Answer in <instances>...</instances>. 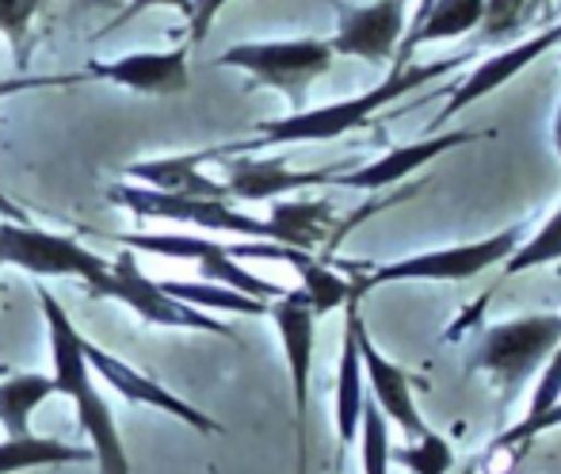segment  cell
Listing matches in <instances>:
<instances>
[{"mask_svg":"<svg viewBox=\"0 0 561 474\" xmlns=\"http://www.w3.org/2000/svg\"><path fill=\"white\" fill-rule=\"evenodd\" d=\"M462 61H470V54H458V58L444 61H428V66H405V69H390L382 84L359 92L352 100H336L325 108H302V112H290L283 119H267L256 126V142H241V146H226L229 154H241V149H260V146H295V142H336L344 134H352L355 126H363L370 115L386 112L390 104H398L401 97L416 92L421 84L447 77L450 69H458Z\"/></svg>","mask_w":561,"mask_h":474,"instance_id":"obj_1","label":"cell"},{"mask_svg":"<svg viewBox=\"0 0 561 474\" xmlns=\"http://www.w3.org/2000/svg\"><path fill=\"white\" fill-rule=\"evenodd\" d=\"M524 241V226H508V230L485 234L478 241H458L444 245V249H424V252H409L401 260H333L340 272L352 280L355 298H363L367 291L386 287V283H462L481 275L485 268L504 264L508 252Z\"/></svg>","mask_w":561,"mask_h":474,"instance_id":"obj_2","label":"cell"},{"mask_svg":"<svg viewBox=\"0 0 561 474\" xmlns=\"http://www.w3.org/2000/svg\"><path fill=\"white\" fill-rule=\"evenodd\" d=\"M561 345V311L524 314V318L496 321L481 329L473 341L470 368L485 371L501 391V402H512L527 386V379L550 360Z\"/></svg>","mask_w":561,"mask_h":474,"instance_id":"obj_3","label":"cell"},{"mask_svg":"<svg viewBox=\"0 0 561 474\" xmlns=\"http://www.w3.org/2000/svg\"><path fill=\"white\" fill-rule=\"evenodd\" d=\"M333 46L325 38H279V43H237L218 54V66L241 69L256 84L283 92L290 112H302L310 84L333 66Z\"/></svg>","mask_w":561,"mask_h":474,"instance_id":"obj_4","label":"cell"},{"mask_svg":"<svg viewBox=\"0 0 561 474\" xmlns=\"http://www.w3.org/2000/svg\"><path fill=\"white\" fill-rule=\"evenodd\" d=\"M107 200L134 211L138 218H164V223L199 226L210 234H241L249 241H275V230L267 218H252L237 211L229 200H207V195H169L141 184H115L107 188Z\"/></svg>","mask_w":561,"mask_h":474,"instance_id":"obj_5","label":"cell"},{"mask_svg":"<svg viewBox=\"0 0 561 474\" xmlns=\"http://www.w3.org/2000/svg\"><path fill=\"white\" fill-rule=\"evenodd\" d=\"M0 264L23 268L31 275H58V280H81L89 295L107 280L112 260L96 257L81 241L66 234L38 230V226L0 223Z\"/></svg>","mask_w":561,"mask_h":474,"instance_id":"obj_6","label":"cell"},{"mask_svg":"<svg viewBox=\"0 0 561 474\" xmlns=\"http://www.w3.org/2000/svg\"><path fill=\"white\" fill-rule=\"evenodd\" d=\"M96 298H118V303L130 306L138 318H146L149 326H169V329H195V334H218L226 341H237V334L222 326L218 318H210L207 311H195V306L176 303L172 295H164L161 283L149 280L138 268L130 249H123L107 268V280L96 287Z\"/></svg>","mask_w":561,"mask_h":474,"instance_id":"obj_7","label":"cell"},{"mask_svg":"<svg viewBox=\"0 0 561 474\" xmlns=\"http://www.w3.org/2000/svg\"><path fill=\"white\" fill-rule=\"evenodd\" d=\"M275 329H279L283 356H287L290 391H295V429H298V474H306V417H310V375H313V345H318V314L310 298L287 291L275 303H267Z\"/></svg>","mask_w":561,"mask_h":474,"instance_id":"obj_8","label":"cell"},{"mask_svg":"<svg viewBox=\"0 0 561 474\" xmlns=\"http://www.w3.org/2000/svg\"><path fill=\"white\" fill-rule=\"evenodd\" d=\"M405 0H375V4H344L336 0V35L329 38L333 54L386 66L405 38Z\"/></svg>","mask_w":561,"mask_h":474,"instance_id":"obj_9","label":"cell"},{"mask_svg":"<svg viewBox=\"0 0 561 474\" xmlns=\"http://www.w3.org/2000/svg\"><path fill=\"white\" fill-rule=\"evenodd\" d=\"M561 46V20L550 23V27H542L539 35L524 38V43L508 46V50H496L489 54L485 61H478V66L470 69V74L462 77V81L450 89L444 112H439L436 119H432V131H439V126L447 123V119H455L458 112H466V108H473L478 100L493 97L496 89H504L508 81H516L519 74H524L531 61H539L542 54L558 50Z\"/></svg>","mask_w":561,"mask_h":474,"instance_id":"obj_10","label":"cell"},{"mask_svg":"<svg viewBox=\"0 0 561 474\" xmlns=\"http://www.w3.org/2000/svg\"><path fill=\"white\" fill-rule=\"evenodd\" d=\"M481 138H489V131H447V134H428V138L401 142V146H390L382 157H375V161L363 165V169L336 172L333 184L352 188V192H386V188L409 180L413 172H424L432 161L450 154V149L470 146V142H481Z\"/></svg>","mask_w":561,"mask_h":474,"instance_id":"obj_11","label":"cell"},{"mask_svg":"<svg viewBox=\"0 0 561 474\" xmlns=\"http://www.w3.org/2000/svg\"><path fill=\"white\" fill-rule=\"evenodd\" d=\"M347 311H352V329H355V345H359L367 394L378 402V409L386 414V421L401 425L409 437H421V432L428 429V421H424L421 409H416L413 379H409V371L401 368V363H393L390 356L370 341L367 326H363V314H359V298H352V303H347Z\"/></svg>","mask_w":561,"mask_h":474,"instance_id":"obj_12","label":"cell"},{"mask_svg":"<svg viewBox=\"0 0 561 474\" xmlns=\"http://www.w3.org/2000/svg\"><path fill=\"white\" fill-rule=\"evenodd\" d=\"M81 77H96V81H112L118 89L141 92V97H180L192 89V69H187V50H138L123 54L115 61H92ZM69 77V81H81Z\"/></svg>","mask_w":561,"mask_h":474,"instance_id":"obj_13","label":"cell"},{"mask_svg":"<svg viewBox=\"0 0 561 474\" xmlns=\"http://www.w3.org/2000/svg\"><path fill=\"white\" fill-rule=\"evenodd\" d=\"M84 360H89L92 375H100L107 386H115L126 402H138V406H149V409H157V414H169V417H176V421L192 425V429H199V432H222V425H218L215 417H207L203 409H195L192 402H184L180 394H172L169 386H161L157 379L134 371L130 363H123L118 356L100 349V345L84 341Z\"/></svg>","mask_w":561,"mask_h":474,"instance_id":"obj_14","label":"cell"},{"mask_svg":"<svg viewBox=\"0 0 561 474\" xmlns=\"http://www.w3.org/2000/svg\"><path fill=\"white\" fill-rule=\"evenodd\" d=\"M336 165L333 169H306L295 172L287 169V161L272 157V161H260V157H229L226 161V192L229 200H244V203H264V200H283V195L306 192V188H325L336 180Z\"/></svg>","mask_w":561,"mask_h":474,"instance_id":"obj_15","label":"cell"},{"mask_svg":"<svg viewBox=\"0 0 561 474\" xmlns=\"http://www.w3.org/2000/svg\"><path fill=\"white\" fill-rule=\"evenodd\" d=\"M226 157V149H203V154H176V157H157V161H134L126 177H134L141 188L169 195H207V200H229L222 180H210L203 172L207 161Z\"/></svg>","mask_w":561,"mask_h":474,"instance_id":"obj_16","label":"cell"},{"mask_svg":"<svg viewBox=\"0 0 561 474\" xmlns=\"http://www.w3.org/2000/svg\"><path fill=\"white\" fill-rule=\"evenodd\" d=\"M38 303L46 314V329H50V360H54V394H66V398H81L89 386H96L92 368L84 360V337L77 334L73 318L66 314V306L50 295V291H38Z\"/></svg>","mask_w":561,"mask_h":474,"instance_id":"obj_17","label":"cell"},{"mask_svg":"<svg viewBox=\"0 0 561 474\" xmlns=\"http://www.w3.org/2000/svg\"><path fill=\"white\" fill-rule=\"evenodd\" d=\"M481 12H485V0H436V4L424 12L421 23L405 31L398 54H393V69L413 66V54L428 43H447V38H462L470 31H478Z\"/></svg>","mask_w":561,"mask_h":474,"instance_id":"obj_18","label":"cell"},{"mask_svg":"<svg viewBox=\"0 0 561 474\" xmlns=\"http://www.w3.org/2000/svg\"><path fill=\"white\" fill-rule=\"evenodd\" d=\"M275 230V241L290 245V249L313 252L318 245H325V257L333 252L336 237V207L329 200H302V203H272L267 215Z\"/></svg>","mask_w":561,"mask_h":474,"instance_id":"obj_19","label":"cell"},{"mask_svg":"<svg viewBox=\"0 0 561 474\" xmlns=\"http://www.w3.org/2000/svg\"><path fill=\"white\" fill-rule=\"evenodd\" d=\"M363 402H367V379H363L359 345H355L352 311L344 306V341H340V368H336V440H340V460L359 437L363 421Z\"/></svg>","mask_w":561,"mask_h":474,"instance_id":"obj_20","label":"cell"},{"mask_svg":"<svg viewBox=\"0 0 561 474\" xmlns=\"http://www.w3.org/2000/svg\"><path fill=\"white\" fill-rule=\"evenodd\" d=\"M77 406V417H81V429L84 437L92 440V463H96L100 474H130V460H126V448H123V437H118V425H115V414L107 406V398L89 386L81 398H73Z\"/></svg>","mask_w":561,"mask_h":474,"instance_id":"obj_21","label":"cell"},{"mask_svg":"<svg viewBox=\"0 0 561 474\" xmlns=\"http://www.w3.org/2000/svg\"><path fill=\"white\" fill-rule=\"evenodd\" d=\"M54 463H92V448H69L50 437H4L0 440V474H20Z\"/></svg>","mask_w":561,"mask_h":474,"instance_id":"obj_22","label":"cell"},{"mask_svg":"<svg viewBox=\"0 0 561 474\" xmlns=\"http://www.w3.org/2000/svg\"><path fill=\"white\" fill-rule=\"evenodd\" d=\"M54 394L50 375H35V371H23V375L0 379V429L8 437H27V421L38 406Z\"/></svg>","mask_w":561,"mask_h":474,"instance_id":"obj_23","label":"cell"},{"mask_svg":"<svg viewBox=\"0 0 561 474\" xmlns=\"http://www.w3.org/2000/svg\"><path fill=\"white\" fill-rule=\"evenodd\" d=\"M561 402V345L554 352H550V360L539 368V386H535V398H531V406H527V414L519 417L512 429H504L501 437L493 440V448L496 452H508V448H524L527 440H531V432H535V425L542 421V417L550 414Z\"/></svg>","mask_w":561,"mask_h":474,"instance_id":"obj_24","label":"cell"},{"mask_svg":"<svg viewBox=\"0 0 561 474\" xmlns=\"http://www.w3.org/2000/svg\"><path fill=\"white\" fill-rule=\"evenodd\" d=\"M161 283L164 295H172L176 303L184 306H195V311H229V314H249V318H260L267 314V303L264 298H252V295H241L233 287H222V283H187V280H157Z\"/></svg>","mask_w":561,"mask_h":474,"instance_id":"obj_25","label":"cell"},{"mask_svg":"<svg viewBox=\"0 0 561 474\" xmlns=\"http://www.w3.org/2000/svg\"><path fill=\"white\" fill-rule=\"evenodd\" d=\"M295 272L302 275V295L310 298V306H313V314H318V318H321V314H329V311H340V306H347L355 298L352 280L340 272L333 260H318L310 252L302 264H295Z\"/></svg>","mask_w":561,"mask_h":474,"instance_id":"obj_26","label":"cell"},{"mask_svg":"<svg viewBox=\"0 0 561 474\" xmlns=\"http://www.w3.org/2000/svg\"><path fill=\"white\" fill-rule=\"evenodd\" d=\"M558 260H561V207L539 226V230L527 234L524 241L508 252V260L501 264V280H512V275H524V272H535V268L558 264Z\"/></svg>","mask_w":561,"mask_h":474,"instance_id":"obj_27","label":"cell"},{"mask_svg":"<svg viewBox=\"0 0 561 474\" xmlns=\"http://www.w3.org/2000/svg\"><path fill=\"white\" fill-rule=\"evenodd\" d=\"M359 460L363 474H390L393 463V444H390V421L378 409V402L367 394L363 402V421H359Z\"/></svg>","mask_w":561,"mask_h":474,"instance_id":"obj_28","label":"cell"},{"mask_svg":"<svg viewBox=\"0 0 561 474\" xmlns=\"http://www.w3.org/2000/svg\"><path fill=\"white\" fill-rule=\"evenodd\" d=\"M393 460H398L401 467H409L413 474H447L450 467H455V448H450V440L444 437V432L424 429L421 437L409 440V448L393 452Z\"/></svg>","mask_w":561,"mask_h":474,"instance_id":"obj_29","label":"cell"},{"mask_svg":"<svg viewBox=\"0 0 561 474\" xmlns=\"http://www.w3.org/2000/svg\"><path fill=\"white\" fill-rule=\"evenodd\" d=\"M527 4L531 0H485V12H481V35L485 38H504L524 23Z\"/></svg>","mask_w":561,"mask_h":474,"instance_id":"obj_30","label":"cell"},{"mask_svg":"<svg viewBox=\"0 0 561 474\" xmlns=\"http://www.w3.org/2000/svg\"><path fill=\"white\" fill-rule=\"evenodd\" d=\"M38 4L43 0H0V35L20 50V61H23V38H27Z\"/></svg>","mask_w":561,"mask_h":474,"instance_id":"obj_31","label":"cell"},{"mask_svg":"<svg viewBox=\"0 0 561 474\" xmlns=\"http://www.w3.org/2000/svg\"><path fill=\"white\" fill-rule=\"evenodd\" d=\"M149 8H176V12L192 15V0H130V4H126L123 12H118L115 20L107 23L104 31H100V38L112 35V31H118V27H126V23L138 20V15H141V12H149Z\"/></svg>","mask_w":561,"mask_h":474,"instance_id":"obj_32","label":"cell"},{"mask_svg":"<svg viewBox=\"0 0 561 474\" xmlns=\"http://www.w3.org/2000/svg\"><path fill=\"white\" fill-rule=\"evenodd\" d=\"M229 4V0H192V15H187V31H192V43H203L207 31L215 27L218 12Z\"/></svg>","mask_w":561,"mask_h":474,"instance_id":"obj_33","label":"cell"},{"mask_svg":"<svg viewBox=\"0 0 561 474\" xmlns=\"http://www.w3.org/2000/svg\"><path fill=\"white\" fill-rule=\"evenodd\" d=\"M550 429H561V402H558V406H554V409H550V414H547V417H542V421H539V425H535L531 440H535V437H542V432H550Z\"/></svg>","mask_w":561,"mask_h":474,"instance_id":"obj_34","label":"cell"},{"mask_svg":"<svg viewBox=\"0 0 561 474\" xmlns=\"http://www.w3.org/2000/svg\"><path fill=\"white\" fill-rule=\"evenodd\" d=\"M550 138H554V154H558V161H561V100H558L554 123H550Z\"/></svg>","mask_w":561,"mask_h":474,"instance_id":"obj_35","label":"cell"},{"mask_svg":"<svg viewBox=\"0 0 561 474\" xmlns=\"http://www.w3.org/2000/svg\"><path fill=\"white\" fill-rule=\"evenodd\" d=\"M432 4H436V0H421V8H416V15L409 20V27H413V23H421V20H424V12H428ZM409 27H405V31H409Z\"/></svg>","mask_w":561,"mask_h":474,"instance_id":"obj_36","label":"cell"},{"mask_svg":"<svg viewBox=\"0 0 561 474\" xmlns=\"http://www.w3.org/2000/svg\"><path fill=\"white\" fill-rule=\"evenodd\" d=\"M558 61H561V46H558Z\"/></svg>","mask_w":561,"mask_h":474,"instance_id":"obj_37","label":"cell"},{"mask_svg":"<svg viewBox=\"0 0 561 474\" xmlns=\"http://www.w3.org/2000/svg\"><path fill=\"white\" fill-rule=\"evenodd\" d=\"M0 371H4V368H0Z\"/></svg>","mask_w":561,"mask_h":474,"instance_id":"obj_38","label":"cell"}]
</instances>
